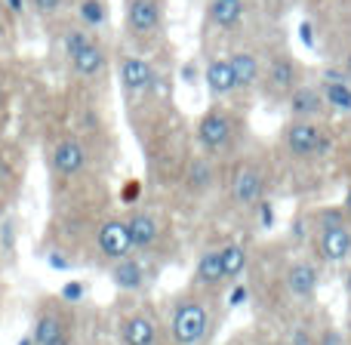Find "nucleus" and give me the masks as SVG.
Masks as SVG:
<instances>
[{"label":"nucleus","mask_w":351,"mask_h":345,"mask_svg":"<svg viewBox=\"0 0 351 345\" xmlns=\"http://www.w3.org/2000/svg\"><path fill=\"white\" fill-rule=\"evenodd\" d=\"M216 315H213V296L191 290L173 299L170 305V318H167V336L173 345H200L210 336Z\"/></svg>","instance_id":"obj_1"},{"label":"nucleus","mask_w":351,"mask_h":345,"mask_svg":"<svg viewBox=\"0 0 351 345\" xmlns=\"http://www.w3.org/2000/svg\"><path fill=\"white\" fill-rule=\"evenodd\" d=\"M241 139H243V117L222 102H213L194 123V142L210 158H222V154L237 152Z\"/></svg>","instance_id":"obj_2"},{"label":"nucleus","mask_w":351,"mask_h":345,"mask_svg":"<svg viewBox=\"0 0 351 345\" xmlns=\"http://www.w3.org/2000/svg\"><path fill=\"white\" fill-rule=\"evenodd\" d=\"M311 250L321 262H346L351 259V222L346 219L342 206L336 210H317L311 225Z\"/></svg>","instance_id":"obj_3"},{"label":"nucleus","mask_w":351,"mask_h":345,"mask_svg":"<svg viewBox=\"0 0 351 345\" xmlns=\"http://www.w3.org/2000/svg\"><path fill=\"white\" fill-rule=\"evenodd\" d=\"M280 145H284V154L290 160H299V164H311V160L327 158L330 152V130L324 121H290L280 130Z\"/></svg>","instance_id":"obj_4"},{"label":"nucleus","mask_w":351,"mask_h":345,"mask_svg":"<svg viewBox=\"0 0 351 345\" xmlns=\"http://www.w3.org/2000/svg\"><path fill=\"white\" fill-rule=\"evenodd\" d=\"M34 345H74V311L65 299L47 296L34 311Z\"/></svg>","instance_id":"obj_5"},{"label":"nucleus","mask_w":351,"mask_h":345,"mask_svg":"<svg viewBox=\"0 0 351 345\" xmlns=\"http://www.w3.org/2000/svg\"><path fill=\"white\" fill-rule=\"evenodd\" d=\"M299 80H302V68H299L296 56L290 49H274L262 65L259 96L271 105H284L287 96L299 86Z\"/></svg>","instance_id":"obj_6"},{"label":"nucleus","mask_w":351,"mask_h":345,"mask_svg":"<svg viewBox=\"0 0 351 345\" xmlns=\"http://www.w3.org/2000/svg\"><path fill=\"white\" fill-rule=\"evenodd\" d=\"M123 28L130 40L148 47L164 34V0H127L123 3Z\"/></svg>","instance_id":"obj_7"},{"label":"nucleus","mask_w":351,"mask_h":345,"mask_svg":"<svg viewBox=\"0 0 351 345\" xmlns=\"http://www.w3.org/2000/svg\"><path fill=\"white\" fill-rule=\"evenodd\" d=\"M268 188H271V170L265 160H241L231 182V198L237 206H259L265 204Z\"/></svg>","instance_id":"obj_8"},{"label":"nucleus","mask_w":351,"mask_h":345,"mask_svg":"<svg viewBox=\"0 0 351 345\" xmlns=\"http://www.w3.org/2000/svg\"><path fill=\"white\" fill-rule=\"evenodd\" d=\"M117 78H121V86H123V96L130 102H139V99H148L152 93H158V71L154 65L139 53H123L117 59Z\"/></svg>","instance_id":"obj_9"},{"label":"nucleus","mask_w":351,"mask_h":345,"mask_svg":"<svg viewBox=\"0 0 351 345\" xmlns=\"http://www.w3.org/2000/svg\"><path fill=\"white\" fill-rule=\"evenodd\" d=\"M93 250H96L99 262H105V265H111V262L133 253V243H130V231H127L123 216H108L96 225V231H93Z\"/></svg>","instance_id":"obj_10"},{"label":"nucleus","mask_w":351,"mask_h":345,"mask_svg":"<svg viewBox=\"0 0 351 345\" xmlns=\"http://www.w3.org/2000/svg\"><path fill=\"white\" fill-rule=\"evenodd\" d=\"M127 222V231H130V243H133V253H142V256H152L160 250V241H164L167 228L152 210H130L123 216Z\"/></svg>","instance_id":"obj_11"},{"label":"nucleus","mask_w":351,"mask_h":345,"mask_svg":"<svg viewBox=\"0 0 351 345\" xmlns=\"http://www.w3.org/2000/svg\"><path fill=\"white\" fill-rule=\"evenodd\" d=\"M284 105H287V115L296 117V121H327L330 117L327 99H324L317 80H299V86L287 96Z\"/></svg>","instance_id":"obj_12"},{"label":"nucleus","mask_w":351,"mask_h":345,"mask_svg":"<svg viewBox=\"0 0 351 345\" xmlns=\"http://www.w3.org/2000/svg\"><path fill=\"white\" fill-rule=\"evenodd\" d=\"M247 22V0H210L204 12V31L231 37Z\"/></svg>","instance_id":"obj_13"},{"label":"nucleus","mask_w":351,"mask_h":345,"mask_svg":"<svg viewBox=\"0 0 351 345\" xmlns=\"http://www.w3.org/2000/svg\"><path fill=\"white\" fill-rule=\"evenodd\" d=\"M228 62L234 68V78H237V96H253L259 93L262 84V65H265V56L253 47H234L228 49Z\"/></svg>","instance_id":"obj_14"},{"label":"nucleus","mask_w":351,"mask_h":345,"mask_svg":"<svg viewBox=\"0 0 351 345\" xmlns=\"http://www.w3.org/2000/svg\"><path fill=\"white\" fill-rule=\"evenodd\" d=\"M228 287V278H225V268H222V256H219V247H206L204 253L197 256L194 262V272H191V290L204 293V296L216 299L219 293Z\"/></svg>","instance_id":"obj_15"},{"label":"nucleus","mask_w":351,"mask_h":345,"mask_svg":"<svg viewBox=\"0 0 351 345\" xmlns=\"http://www.w3.org/2000/svg\"><path fill=\"white\" fill-rule=\"evenodd\" d=\"M117 342L121 345H160V324L152 311H130L117 321Z\"/></svg>","instance_id":"obj_16"},{"label":"nucleus","mask_w":351,"mask_h":345,"mask_svg":"<svg viewBox=\"0 0 351 345\" xmlns=\"http://www.w3.org/2000/svg\"><path fill=\"white\" fill-rule=\"evenodd\" d=\"M49 167L59 179H77L86 170V148L77 136H65L49 152Z\"/></svg>","instance_id":"obj_17"},{"label":"nucleus","mask_w":351,"mask_h":345,"mask_svg":"<svg viewBox=\"0 0 351 345\" xmlns=\"http://www.w3.org/2000/svg\"><path fill=\"white\" fill-rule=\"evenodd\" d=\"M204 80H206V90L216 102H225V99H237V78H234V68H231L228 56L219 53L210 56L204 68Z\"/></svg>","instance_id":"obj_18"},{"label":"nucleus","mask_w":351,"mask_h":345,"mask_svg":"<svg viewBox=\"0 0 351 345\" xmlns=\"http://www.w3.org/2000/svg\"><path fill=\"white\" fill-rule=\"evenodd\" d=\"M317 84H321V93L327 99L330 115H351V80L346 78V71L339 65L324 68Z\"/></svg>","instance_id":"obj_19"},{"label":"nucleus","mask_w":351,"mask_h":345,"mask_svg":"<svg viewBox=\"0 0 351 345\" xmlns=\"http://www.w3.org/2000/svg\"><path fill=\"white\" fill-rule=\"evenodd\" d=\"M317 278H321V274H317V265L315 262H308V259H296V262H290V265L284 268L287 293L296 296V299H302V302H311V299H315Z\"/></svg>","instance_id":"obj_20"},{"label":"nucleus","mask_w":351,"mask_h":345,"mask_svg":"<svg viewBox=\"0 0 351 345\" xmlns=\"http://www.w3.org/2000/svg\"><path fill=\"white\" fill-rule=\"evenodd\" d=\"M219 182V167H216V158L210 154H197L185 164L182 170V185H185L188 194H206L210 188H216Z\"/></svg>","instance_id":"obj_21"},{"label":"nucleus","mask_w":351,"mask_h":345,"mask_svg":"<svg viewBox=\"0 0 351 345\" xmlns=\"http://www.w3.org/2000/svg\"><path fill=\"white\" fill-rule=\"evenodd\" d=\"M108 274H111V284L123 293H139L145 287V265H142L139 253H130L123 259L111 262Z\"/></svg>","instance_id":"obj_22"},{"label":"nucleus","mask_w":351,"mask_h":345,"mask_svg":"<svg viewBox=\"0 0 351 345\" xmlns=\"http://www.w3.org/2000/svg\"><path fill=\"white\" fill-rule=\"evenodd\" d=\"M71 71L77 74V78L84 80H96L105 74V68H108V53H105V47L99 40H93L90 47H84L77 56H71Z\"/></svg>","instance_id":"obj_23"},{"label":"nucleus","mask_w":351,"mask_h":345,"mask_svg":"<svg viewBox=\"0 0 351 345\" xmlns=\"http://www.w3.org/2000/svg\"><path fill=\"white\" fill-rule=\"evenodd\" d=\"M219 256H222V268H225L228 284H234L247 272V250L241 243H225V247H219Z\"/></svg>","instance_id":"obj_24"},{"label":"nucleus","mask_w":351,"mask_h":345,"mask_svg":"<svg viewBox=\"0 0 351 345\" xmlns=\"http://www.w3.org/2000/svg\"><path fill=\"white\" fill-rule=\"evenodd\" d=\"M77 19H80V25L90 31L105 28V25H108V3H105V0H80Z\"/></svg>","instance_id":"obj_25"},{"label":"nucleus","mask_w":351,"mask_h":345,"mask_svg":"<svg viewBox=\"0 0 351 345\" xmlns=\"http://www.w3.org/2000/svg\"><path fill=\"white\" fill-rule=\"evenodd\" d=\"M93 40H96V34H93L90 28H84V25H71V28L62 31V49H65L68 59L77 56L84 47H90Z\"/></svg>","instance_id":"obj_26"},{"label":"nucleus","mask_w":351,"mask_h":345,"mask_svg":"<svg viewBox=\"0 0 351 345\" xmlns=\"http://www.w3.org/2000/svg\"><path fill=\"white\" fill-rule=\"evenodd\" d=\"M31 6H34V12L40 19H53L65 6V0H31Z\"/></svg>","instance_id":"obj_27"},{"label":"nucleus","mask_w":351,"mask_h":345,"mask_svg":"<svg viewBox=\"0 0 351 345\" xmlns=\"http://www.w3.org/2000/svg\"><path fill=\"white\" fill-rule=\"evenodd\" d=\"M339 160H342V170H346V176L351 179V136L346 139V145H342V154H339Z\"/></svg>","instance_id":"obj_28"},{"label":"nucleus","mask_w":351,"mask_h":345,"mask_svg":"<svg viewBox=\"0 0 351 345\" xmlns=\"http://www.w3.org/2000/svg\"><path fill=\"white\" fill-rule=\"evenodd\" d=\"M339 68L346 71V78L351 80V40L346 43V49H342V56H339Z\"/></svg>","instance_id":"obj_29"},{"label":"nucleus","mask_w":351,"mask_h":345,"mask_svg":"<svg viewBox=\"0 0 351 345\" xmlns=\"http://www.w3.org/2000/svg\"><path fill=\"white\" fill-rule=\"evenodd\" d=\"M342 213H346V219L351 222V179H348V185H346V198H342Z\"/></svg>","instance_id":"obj_30"},{"label":"nucleus","mask_w":351,"mask_h":345,"mask_svg":"<svg viewBox=\"0 0 351 345\" xmlns=\"http://www.w3.org/2000/svg\"><path fill=\"white\" fill-rule=\"evenodd\" d=\"M6 3H10L12 12H22V10H25V0H6Z\"/></svg>","instance_id":"obj_31"},{"label":"nucleus","mask_w":351,"mask_h":345,"mask_svg":"<svg viewBox=\"0 0 351 345\" xmlns=\"http://www.w3.org/2000/svg\"><path fill=\"white\" fill-rule=\"evenodd\" d=\"M346 293H348V302H351V268H348V274H346Z\"/></svg>","instance_id":"obj_32"},{"label":"nucleus","mask_w":351,"mask_h":345,"mask_svg":"<svg viewBox=\"0 0 351 345\" xmlns=\"http://www.w3.org/2000/svg\"><path fill=\"white\" fill-rule=\"evenodd\" d=\"M19 345H34V340H31V336H25V340L19 342Z\"/></svg>","instance_id":"obj_33"},{"label":"nucleus","mask_w":351,"mask_h":345,"mask_svg":"<svg viewBox=\"0 0 351 345\" xmlns=\"http://www.w3.org/2000/svg\"><path fill=\"white\" fill-rule=\"evenodd\" d=\"M3 34H6V31H3V25H0V43H3Z\"/></svg>","instance_id":"obj_34"},{"label":"nucleus","mask_w":351,"mask_h":345,"mask_svg":"<svg viewBox=\"0 0 351 345\" xmlns=\"http://www.w3.org/2000/svg\"><path fill=\"white\" fill-rule=\"evenodd\" d=\"M0 102H3V84H0Z\"/></svg>","instance_id":"obj_35"}]
</instances>
